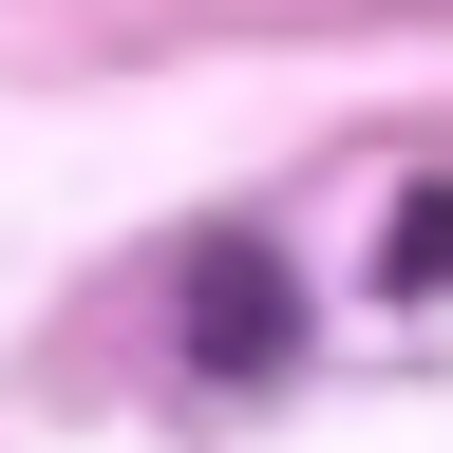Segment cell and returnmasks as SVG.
<instances>
[{
    "label": "cell",
    "mask_w": 453,
    "mask_h": 453,
    "mask_svg": "<svg viewBox=\"0 0 453 453\" xmlns=\"http://www.w3.org/2000/svg\"><path fill=\"white\" fill-rule=\"evenodd\" d=\"M189 340H208V378H265L283 359V265L265 246H208L189 265Z\"/></svg>",
    "instance_id": "cell-1"
}]
</instances>
